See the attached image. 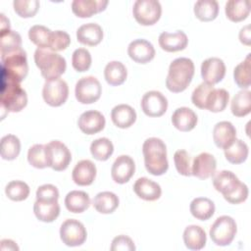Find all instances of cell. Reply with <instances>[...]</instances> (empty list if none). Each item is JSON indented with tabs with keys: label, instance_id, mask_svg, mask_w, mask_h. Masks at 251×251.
Here are the masks:
<instances>
[{
	"label": "cell",
	"instance_id": "23",
	"mask_svg": "<svg viewBox=\"0 0 251 251\" xmlns=\"http://www.w3.org/2000/svg\"><path fill=\"white\" fill-rule=\"evenodd\" d=\"M76 39L83 45H98L103 39V29L98 24L95 23L84 24L77 28Z\"/></svg>",
	"mask_w": 251,
	"mask_h": 251
},
{
	"label": "cell",
	"instance_id": "49",
	"mask_svg": "<svg viewBox=\"0 0 251 251\" xmlns=\"http://www.w3.org/2000/svg\"><path fill=\"white\" fill-rule=\"evenodd\" d=\"M70 44H71V37L66 31L55 30L52 33V39H51L49 50L53 52L63 51L67 49Z\"/></svg>",
	"mask_w": 251,
	"mask_h": 251
},
{
	"label": "cell",
	"instance_id": "25",
	"mask_svg": "<svg viewBox=\"0 0 251 251\" xmlns=\"http://www.w3.org/2000/svg\"><path fill=\"white\" fill-rule=\"evenodd\" d=\"M133 191L139 198L145 201H155L162 194L159 183L147 177H139L133 184Z\"/></svg>",
	"mask_w": 251,
	"mask_h": 251
},
{
	"label": "cell",
	"instance_id": "2",
	"mask_svg": "<svg viewBox=\"0 0 251 251\" xmlns=\"http://www.w3.org/2000/svg\"><path fill=\"white\" fill-rule=\"evenodd\" d=\"M194 64L191 59L179 57L175 59L169 67L166 78L167 88L174 93L184 91L194 75Z\"/></svg>",
	"mask_w": 251,
	"mask_h": 251
},
{
	"label": "cell",
	"instance_id": "41",
	"mask_svg": "<svg viewBox=\"0 0 251 251\" xmlns=\"http://www.w3.org/2000/svg\"><path fill=\"white\" fill-rule=\"evenodd\" d=\"M250 54L247 55L244 61L239 63L233 70V78L236 85L242 89H248L250 87Z\"/></svg>",
	"mask_w": 251,
	"mask_h": 251
},
{
	"label": "cell",
	"instance_id": "15",
	"mask_svg": "<svg viewBox=\"0 0 251 251\" xmlns=\"http://www.w3.org/2000/svg\"><path fill=\"white\" fill-rule=\"evenodd\" d=\"M216 168L217 161L215 157L210 153L202 152L193 159L191 174L200 179H207L215 174Z\"/></svg>",
	"mask_w": 251,
	"mask_h": 251
},
{
	"label": "cell",
	"instance_id": "34",
	"mask_svg": "<svg viewBox=\"0 0 251 251\" xmlns=\"http://www.w3.org/2000/svg\"><path fill=\"white\" fill-rule=\"evenodd\" d=\"M194 14L201 22L214 21L219 14V4L216 0H199L194 4Z\"/></svg>",
	"mask_w": 251,
	"mask_h": 251
},
{
	"label": "cell",
	"instance_id": "6",
	"mask_svg": "<svg viewBox=\"0 0 251 251\" xmlns=\"http://www.w3.org/2000/svg\"><path fill=\"white\" fill-rule=\"evenodd\" d=\"M237 231L235 221L229 216H221L217 218L210 228V237L218 246L229 245Z\"/></svg>",
	"mask_w": 251,
	"mask_h": 251
},
{
	"label": "cell",
	"instance_id": "54",
	"mask_svg": "<svg viewBox=\"0 0 251 251\" xmlns=\"http://www.w3.org/2000/svg\"><path fill=\"white\" fill-rule=\"evenodd\" d=\"M1 250H19V246L16 244L15 241L11 239H2L1 240Z\"/></svg>",
	"mask_w": 251,
	"mask_h": 251
},
{
	"label": "cell",
	"instance_id": "37",
	"mask_svg": "<svg viewBox=\"0 0 251 251\" xmlns=\"http://www.w3.org/2000/svg\"><path fill=\"white\" fill-rule=\"evenodd\" d=\"M226 159L231 164H241L246 161L249 153L248 145L241 139H235L231 145L225 150Z\"/></svg>",
	"mask_w": 251,
	"mask_h": 251
},
{
	"label": "cell",
	"instance_id": "38",
	"mask_svg": "<svg viewBox=\"0 0 251 251\" xmlns=\"http://www.w3.org/2000/svg\"><path fill=\"white\" fill-rule=\"evenodd\" d=\"M53 31L41 25H32L28 30L29 40L38 48L48 49L51 44Z\"/></svg>",
	"mask_w": 251,
	"mask_h": 251
},
{
	"label": "cell",
	"instance_id": "30",
	"mask_svg": "<svg viewBox=\"0 0 251 251\" xmlns=\"http://www.w3.org/2000/svg\"><path fill=\"white\" fill-rule=\"evenodd\" d=\"M191 215L199 221L209 220L215 213L214 202L206 197L194 198L189 206Z\"/></svg>",
	"mask_w": 251,
	"mask_h": 251
},
{
	"label": "cell",
	"instance_id": "8",
	"mask_svg": "<svg viewBox=\"0 0 251 251\" xmlns=\"http://www.w3.org/2000/svg\"><path fill=\"white\" fill-rule=\"evenodd\" d=\"M45 153L48 167L56 172L66 170L72 160L69 148L59 140H53L45 144Z\"/></svg>",
	"mask_w": 251,
	"mask_h": 251
},
{
	"label": "cell",
	"instance_id": "43",
	"mask_svg": "<svg viewBox=\"0 0 251 251\" xmlns=\"http://www.w3.org/2000/svg\"><path fill=\"white\" fill-rule=\"evenodd\" d=\"M5 193L12 201H23L28 197L29 187L22 180H12L6 185Z\"/></svg>",
	"mask_w": 251,
	"mask_h": 251
},
{
	"label": "cell",
	"instance_id": "22",
	"mask_svg": "<svg viewBox=\"0 0 251 251\" xmlns=\"http://www.w3.org/2000/svg\"><path fill=\"white\" fill-rule=\"evenodd\" d=\"M107 0H74L72 11L78 18H89L106 9Z\"/></svg>",
	"mask_w": 251,
	"mask_h": 251
},
{
	"label": "cell",
	"instance_id": "44",
	"mask_svg": "<svg viewBox=\"0 0 251 251\" xmlns=\"http://www.w3.org/2000/svg\"><path fill=\"white\" fill-rule=\"evenodd\" d=\"M28 163L36 169H44L48 167L44 144H34L27 151Z\"/></svg>",
	"mask_w": 251,
	"mask_h": 251
},
{
	"label": "cell",
	"instance_id": "20",
	"mask_svg": "<svg viewBox=\"0 0 251 251\" xmlns=\"http://www.w3.org/2000/svg\"><path fill=\"white\" fill-rule=\"evenodd\" d=\"M96 176V166L90 160H81L76 163L72 172L74 182L80 186L90 185Z\"/></svg>",
	"mask_w": 251,
	"mask_h": 251
},
{
	"label": "cell",
	"instance_id": "52",
	"mask_svg": "<svg viewBox=\"0 0 251 251\" xmlns=\"http://www.w3.org/2000/svg\"><path fill=\"white\" fill-rule=\"evenodd\" d=\"M248 187L245 183L241 182L239 186L228 196H226L225 199L230 203V204H239L244 202L248 197Z\"/></svg>",
	"mask_w": 251,
	"mask_h": 251
},
{
	"label": "cell",
	"instance_id": "3",
	"mask_svg": "<svg viewBox=\"0 0 251 251\" xmlns=\"http://www.w3.org/2000/svg\"><path fill=\"white\" fill-rule=\"evenodd\" d=\"M34 62L46 80L59 78L67 68L65 58L48 49L37 48L34 52Z\"/></svg>",
	"mask_w": 251,
	"mask_h": 251
},
{
	"label": "cell",
	"instance_id": "28",
	"mask_svg": "<svg viewBox=\"0 0 251 251\" xmlns=\"http://www.w3.org/2000/svg\"><path fill=\"white\" fill-rule=\"evenodd\" d=\"M226 18L234 23L245 20L250 13L249 0H229L226 3L225 8Z\"/></svg>",
	"mask_w": 251,
	"mask_h": 251
},
{
	"label": "cell",
	"instance_id": "32",
	"mask_svg": "<svg viewBox=\"0 0 251 251\" xmlns=\"http://www.w3.org/2000/svg\"><path fill=\"white\" fill-rule=\"evenodd\" d=\"M127 76L126 66L119 61L109 62L104 69V77L112 86L123 84Z\"/></svg>",
	"mask_w": 251,
	"mask_h": 251
},
{
	"label": "cell",
	"instance_id": "45",
	"mask_svg": "<svg viewBox=\"0 0 251 251\" xmlns=\"http://www.w3.org/2000/svg\"><path fill=\"white\" fill-rule=\"evenodd\" d=\"M14 11L21 18H32L37 13L40 3L38 0H15Z\"/></svg>",
	"mask_w": 251,
	"mask_h": 251
},
{
	"label": "cell",
	"instance_id": "26",
	"mask_svg": "<svg viewBox=\"0 0 251 251\" xmlns=\"http://www.w3.org/2000/svg\"><path fill=\"white\" fill-rule=\"evenodd\" d=\"M111 119L116 126L120 128H127L135 123L136 112L127 104H120L112 109Z\"/></svg>",
	"mask_w": 251,
	"mask_h": 251
},
{
	"label": "cell",
	"instance_id": "42",
	"mask_svg": "<svg viewBox=\"0 0 251 251\" xmlns=\"http://www.w3.org/2000/svg\"><path fill=\"white\" fill-rule=\"evenodd\" d=\"M22 48V37L14 30L8 29L1 31V45L0 54L4 55Z\"/></svg>",
	"mask_w": 251,
	"mask_h": 251
},
{
	"label": "cell",
	"instance_id": "24",
	"mask_svg": "<svg viewBox=\"0 0 251 251\" xmlns=\"http://www.w3.org/2000/svg\"><path fill=\"white\" fill-rule=\"evenodd\" d=\"M197 115L188 107H180L175 110L172 115L173 126L180 131H190L197 124Z\"/></svg>",
	"mask_w": 251,
	"mask_h": 251
},
{
	"label": "cell",
	"instance_id": "40",
	"mask_svg": "<svg viewBox=\"0 0 251 251\" xmlns=\"http://www.w3.org/2000/svg\"><path fill=\"white\" fill-rule=\"evenodd\" d=\"M114 152V145L106 137L97 138L90 144V153L98 161H107Z\"/></svg>",
	"mask_w": 251,
	"mask_h": 251
},
{
	"label": "cell",
	"instance_id": "29",
	"mask_svg": "<svg viewBox=\"0 0 251 251\" xmlns=\"http://www.w3.org/2000/svg\"><path fill=\"white\" fill-rule=\"evenodd\" d=\"M65 206L72 213H82L90 206L89 195L81 190L70 191L65 197Z\"/></svg>",
	"mask_w": 251,
	"mask_h": 251
},
{
	"label": "cell",
	"instance_id": "39",
	"mask_svg": "<svg viewBox=\"0 0 251 251\" xmlns=\"http://www.w3.org/2000/svg\"><path fill=\"white\" fill-rule=\"evenodd\" d=\"M229 100L228 92L224 88H214L207 100L206 109L213 113H219L226 109Z\"/></svg>",
	"mask_w": 251,
	"mask_h": 251
},
{
	"label": "cell",
	"instance_id": "13",
	"mask_svg": "<svg viewBox=\"0 0 251 251\" xmlns=\"http://www.w3.org/2000/svg\"><path fill=\"white\" fill-rule=\"evenodd\" d=\"M226 75V65L224 61L217 57L204 60L201 64V75L204 82L215 85L223 80Z\"/></svg>",
	"mask_w": 251,
	"mask_h": 251
},
{
	"label": "cell",
	"instance_id": "36",
	"mask_svg": "<svg viewBox=\"0 0 251 251\" xmlns=\"http://www.w3.org/2000/svg\"><path fill=\"white\" fill-rule=\"evenodd\" d=\"M21 152V141L14 134H7L0 141V155L7 161L15 160Z\"/></svg>",
	"mask_w": 251,
	"mask_h": 251
},
{
	"label": "cell",
	"instance_id": "17",
	"mask_svg": "<svg viewBox=\"0 0 251 251\" xmlns=\"http://www.w3.org/2000/svg\"><path fill=\"white\" fill-rule=\"evenodd\" d=\"M106 121L104 116L95 110H90L82 113L78 120H77V126L79 129L88 135L95 134L99 131H101L105 126Z\"/></svg>",
	"mask_w": 251,
	"mask_h": 251
},
{
	"label": "cell",
	"instance_id": "46",
	"mask_svg": "<svg viewBox=\"0 0 251 251\" xmlns=\"http://www.w3.org/2000/svg\"><path fill=\"white\" fill-rule=\"evenodd\" d=\"M91 62V55L85 48H77L72 55L73 68L78 73L86 72L90 68Z\"/></svg>",
	"mask_w": 251,
	"mask_h": 251
},
{
	"label": "cell",
	"instance_id": "31",
	"mask_svg": "<svg viewBox=\"0 0 251 251\" xmlns=\"http://www.w3.org/2000/svg\"><path fill=\"white\" fill-rule=\"evenodd\" d=\"M35 217L44 223H52L60 215V205L58 201L43 202L36 200L33 205Z\"/></svg>",
	"mask_w": 251,
	"mask_h": 251
},
{
	"label": "cell",
	"instance_id": "5",
	"mask_svg": "<svg viewBox=\"0 0 251 251\" xmlns=\"http://www.w3.org/2000/svg\"><path fill=\"white\" fill-rule=\"evenodd\" d=\"M1 75L12 78L19 83L22 82L28 73L25 51L21 48L1 55Z\"/></svg>",
	"mask_w": 251,
	"mask_h": 251
},
{
	"label": "cell",
	"instance_id": "9",
	"mask_svg": "<svg viewBox=\"0 0 251 251\" xmlns=\"http://www.w3.org/2000/svg\"><path fill=\"white\" fill-rule=\"evenodd\" d=\"M102 93L99 80L92 76H83L75 83V94L76 100L81 104H92L96 102Z\"/></svg>",
	"mask_w": 251,
	"mask_h": 251
},
{
	"label": "cell",
	"instance_id": "16",
	"mask_svg": "<svg viewBox=\"0 0 251 251\" xmlns=\"http://www.w3.org/2000/svg\"><path fill=\"white\" fill-rule=\"evenodd\" d=\"M127 54L131 60L138 64H147L155 57V49L146 39H135L128 44Z\"/></svg>",
	"mask_w": 251,
	"mask_h": 251
},
{
	"label": "cell",
	"instance_id": "27",
	"mask_svg": "<svg viewBox=\"0 0 251 251\" xmlns=\"http://www.w3.org/2000/svg\"><path fill=\"white\" fill-rule=\"evenodd\" d=\"M182 238L184 245L189 250H201L206 245L207 240L205 230L196 225L186 226Z\"/></svg>",
	"mask_w": 251,
	"mask_h": 251
},
{
	"label": "cell",
	"instance_id": "47",
	"mask_svg": "<svg viewBox=\"0 0 251 251\" xmlns=\"http://www.w3.org/2000/svg\"><path fill=\"white\" fill-rule=\"evenodd\" d=\"M174 162H175V166H176V169L178 174L185 176H192V174H191V166H192L191 157L185 150L179 149V150L176 151V153L174 155Z\"/></svg>",
	"mask_w": 251,
	"mask_h": 251
},
{
	"label": "cell",
	"instance_id": "12",
	"mask_svg": "<svg viewBox=\"0 0 251 251\" xmlns=\"http://www.w3.org/2000/svg\"><path fill=\"white\" fill-rule=\"evenodd\" d=\"M140 106L146 116L161 117L168 109V100L160 91L151 90L142 96Z\"/></svg>",
	"mask_w": 251,
	"mask_h": 251
},
{
	"label": "cell",
	"instance_id": "53",
	"mask_svg": "<svg viewBox=\"0 0 251 251\" xmlns=\"http://www.w3.org/2000/svg\"><path fill=\"white\" fill-rule=\"evenodd\" d=\"M239 40L242 44H245L247 46L251 43V31H250V25H247L243 26L239 31Z\"/></svg>",
	"mask_w": 251,
	"mask_h": 251
},
{
	"label": "cell",
	"instance_id": "51",
	"mask_svg": "<svg viewBox=\"0 0 251 251\" xmlns=\"http://www.w3.org/2000/svg\"><path fill=\"white\" fill-rule=\"evenodd\" d=\"M111 250L112 251H134L135 245L130 237L121 234L116 236L112 240Z\"/></svg>",
	"mask_w": 251,
	"mask_h": 251
},
{
	"label": "cell",
	"instance_id": "7",
	"mask_svg": "<svg viewBox=\"0 0 251 251\" xmlns=\"http://www.w3.org/2000/svg\"><path fill=\"white\" fill-rule=\"evenodd\" d=\"M132 14L141 25H152L159 21L162 7L157 0H137L133 4Z\"/></svg>",
	"mask_w": 251,
	"mask_h": 251
},
{
	"label": "cell",
	"instance_id": "10",
	"mask_svg": "<svg viewBox=\"0 0 251 251\" xmlns=\"http://www.w3.org/2000/svg\"><path fill=\"white\" fill-rule=\"evenodd\" d=\"M86 236L87 231L83 224L77 220L68 219L61 225L60 237L67 246H80L86 240Z\"/></svg>",
	"mask_w": 251,
	"mask_h": 251
},
{
	"label": "cell",
	"instance_id": "35",
	"mask_svg": "<svg viewBox=\"0 0 251 251\" xmlns=\"http://www.w3.org/2000/svg\"><path fill=\"white\" fill-rule=\"evenodd\" d=\"M231 113L235 117H245L251 111V92L248 89L238 91L230 103Z\"/></svg>",
	"mask_w": 251,
	"mask_h": 251
},
{
	"label": "cell",
	"instance_id": "4",
	"mask_svg": "<svg viewBox=\"0 0 251 251\" xmlns=\"http://www.w3.org/2000/svg\"><path fill=\"white\" fill-rule=\"evenodd\" d=\"M1 104L7 112H20L27 104V95L20 83L1 75Z\"/></svg>",
	"mask_w": 251,
	"mask_h": 251
},
{
	"label": "cell",
	"instance_id": "55",
	"mask_svg": "<svg viewBox=\"0 0 251 251\" xmlns=\"http://www.w3.org/2000/svg\"><path fill=\"white\" fill-rule=\"evenodd\" d=\"M0 16H1V21H0V23H1V31H5V30L10 29L9 20L5 17L4 14H1Z\"/></svg>",
	"mask_w": 251,
	"mask_h": 251
},
{
	"label": "cell",
	"instance_id": "21",
	"mask_svg": "<svg viewBox=\"0 0 251 251\" xmlns=\"http://www.w3.org/2000/svg\"><path fill=\"white\" fill-rule=\"evenodd\" d=\"M160 47L166 52H177L185 49L188 44V38L182 30L174 33L164 31L158 38Z\"/></svg>",
	"mask_w": 251,
	"mask_h": 251
},
{
	"label": "cell",
	"instance_id": "33",
	"mask_svg": "<svg viewBox=\"0 0 251 251\" xmlns=\"http://www.w3.org/2000/svg\"><path fill=\"white\" fill-rule=\"evenodd\" d=\"M119 197L111 191H102L93 198L95 210L101 214H111L119 206Z\"/></svg>",
	"mask_w": 251,
	"mask_h": 251
},
{
	"label": "cell",
	"instance_id": "50",
	"mask_svg": "<svg viewBox=\"0 0 251 251\" xmlns=\"http://www.w3.org/2000/svg\"><path fill=\"white\" fill-rule=\"evenodd\" d=\"M59 199L58 188L50 183L40 185L36 190V200L43 202H55Z\"/></svg>",
	"mask_w": 251,
	"mask_h": 251
},
{
	"label": "cell",
	"instance_id": "11",
	"mask_svg": "<svg viewBox=\"0 0 251 251\" xmlns=\"http://www.w3.org/2000/svg\"><path fill=\"white\" fill-rule=\"evenodd\" d=\"M69 96V86L62 78H54L46 80L43 89L42 97L46 104L51 107H59L63 105Z\"/></svg>",
	"mask_w": 251,
	"mask_h": 251
},
{
	"label": "cell",
	"instance_id": "19",
	"mask_svg": "<svg viewBox=\"0 0 251 251\" xmlns=\"http://www.w3.org/2000/svg\"><path fill=\"white\" fill-rule=\"evenodd\" d=\"M236 139V129L227 121H222L215 125L213 128V140L217 147L226 149Z\"/></svg>",
	"mask_w": 251,
	"mask_h": 251
},
{
	"label": "cell",
	"instance_id": "1",
	"mask_svg": "<svg viewBox=\"0 0 251 251\" xmlns=\"http://www.w3.org/2000/svg\"><path fill=\"white\" fill-rule=\"evenodd\" d=\"M144 165L147 172L153 176H162L169 169L167 147L165 142L157 137L147 138L142 145Z\"/></svg>",
	"mask_w": 251,
	"mask_h": 251
},
{
	"label": "cell",
	"instance_id": "14",
	"mask_svg": "<svg viewBox=\"0 0 251 251\" xmlns=\"http://www.w3.org/2000/svg\"><path fill=\"white\" fill-rule=\"evenodd\" d=\"M134 172L135 164L133 159L128 155H121L113 163L111 176L115 182L124 184L131 178Z\"/></svg>",
	"mask_w": 251,
	"mask_h": 251
},
{
	"label": "cell",
	"instance_id": "18",
	"mask_svg": "<svg viewBox=\"0 0 251 251\" xmlns=\"http://www.w3.org/2000/svg\"><path fill=\"white\" fill-rule=\"evenodd\" d=\"M212 182L217 191L223 194L224 198L231 194L241 183L239 178L230 171H220L215 172L212 176Z\"/></svg>",
	"mask_w": 251,
	"mask_h": 251
},
{
	"label": "cell",
	"instance_id": "48",
	"mask_svg": "<svg viewBox=\"0 0 251 251\" xmlns=\"http://www.w3.org/2000/svg\"><path fill=\"white\" fill-rule=\"evenodd\" d=\"M214 85L206 82L200 83L192 92L191 101L199 109H206V103L211 91L214 89Z\"/></svg>",
	"mask_w": 251,
	"mask_h": 251
}]
</instances>
